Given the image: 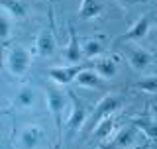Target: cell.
I'll return each instance as SVG.
<instances>
[{
    "label": "cell",
    "mask_w": 157,
    "mask_h": 149,
    "mask_svg": "<svg viewBox=\"0 0 157 149\" xmlns=\"http://www.w3.org/2000/svg\"><path fill=\"white\" fill-rule=\"evenodd\" d=\"M114 126H116V120L114 116H108L104 120H100L94 126V130H92V137L98 141H106L108 137H110V133L114 132Z\"/></svg>",
    "instance_id": "obj_15"
},
{
    "label": "cell",
    "mask_w": 157,
    "mask_h": 149,
    "mask_svg": "<svg viewBox=\"0 0 157 149\" xmlns=\"http://www.w3.org/2000/svg\"><path fill=\"white\" fill-rule=\"evenodd\" d=\"M43 139V130L36 124H28L20 132V145L24 149H37Z\"/></svg>",
    "instance_id": "obj_7"
},
{
    "label": "cell",
    "mask_w": 157,
    "mask_h": 149,
    "mask_svg": "<svg viewBox=\"0 0 157 149\" xmlns=\"http://www.w3.org/2000/svg\"><path fill=\"white\" fill-rule=\"evenodd\" d=\"M33 104H36V92H33L32 88L24 86V88H20L16 92V106L18 108L26 110V108H32Z\"/></svg>",
    "instance_id": "obj_18"
},
{
    "label": "cell",
    "mask_w": 157,
    "mask_h": 149,
    "mask_svg": "<svg viewBox=\"0 0 157 149\" xmlns=\"http://www.w3.org/2000/svg\"><path fill=\"white\" fill-rule=\"evenodd\" d=\"M86 65H81V63H73V65H57L47 69V74L57 86H67V84L75 82L77 74L82 71Z\"/></svg>",
    "instance_id": "obj_3"
},
{
    "label": "cell",
    "mask_w": 157,
    "mask_h": 149,
    "mask_svg": "<svg viewBox=\"0 0 157 149\" xmlns=\"http://www.w3.org/2000/svg\"><path fill=\"white\" fill-rule=\"evenodd\" d=\"M71 96V112H69V118H67V130L69 132H77L85 126L88 114H86V108L82 106V102L77 100V96L69 94Z\"/></svg>",
    "instance_id": "obj_5"
},
{
    "label": "cell",
    "mask_w": 157,
    "mask_h": 149,
    "mask_svg": "<svg viewBox=\"0 0 157 149\" xmlns=\"http://www.w3.org/2000/svg\"><path fill=\"white\" fill-rule=\"evenodd\" d=\"M6 67L14 77H24L32 67V53L22 45H12L6 53Z\"/></svg>",
    "instance_id": "obj_1"
},
{
    "label": "cell",
    "mask_w": 157,
    "mask_h": 149,
    "mask_svg": "<svg viewBox=\"0 0 157 149\" xmlns=\"http://www.w3.org/2000/svg\"><path fill=\"white\" fill-rule=\"evenodd\" d=\"M149 28H151V18L147 16V14H144V16L137 20L134 26L128 29L126 39H128V41H137V39L145 37L147 33H149Z\"/></svg>",
    "instance_id": "obj_12"
},
{
    "label": "cell",
    "mask_w": 157,
    "mask_h": 149,
    "mask_svg": "<svg viewBox=\"0 0 157 149\" xmlns=\"http://www.w3.org/2000/svg\"><path fill=\"white\" fill-rule=\"evenodd\" d=\"M96 73L100 74L102 78H114L116 74H118V65H116V61L114 59H110V57H102V59H98L96 61Z\"/></svg>",
    "instance_id": "obj_16"
},
{
    "label": "cell",
    "mask_w": 157,
    "mask_h": 149,
    "mask_svg": "<svg viewBox=\"0 0 157 149\" xmlns=\"http://www.w3.org/2000/svg\"><path fill=\"white\" fill-rule=\"evenodd\" d=\"M155 120H157V118H155Z\"/></svg>",
    "instance_id": "obj_23"
},
{
    "label": "cell",
    "mask_w": 157,
    "mask_h": 149,
    "mask_svg": "<svg viewBox=\"0 0 157 149\" xmlns=\"http://www.w3.org/2000/svg\"><path fill=\"white\" fill-rule=\"evenodd\" d=\"M137 133H140V130H137L136 126H128V128H124V130L118 132V136L112 139L110 147H106V149H126V147H132L137 141Z\"/></svg>",
    "instance_id": "obj_9"
},
{
    "label": "cell",
    "mask_w": 157,
    "mask_h": 149,
    "mask_svg": "<svg viewBox=\"0 0 157 149\" xmlns=\"http://www.w3.org/2000/svg\"><path fill=\"white\" fill-rule=\"evenodd\" d=\"M102 81H104V78L96 73V69H90V67H85L75 78V82L82 88H98L102 84Z\"/></svg>",
    "instance_id": "obj_11"
},
{
    "label": "cell",
    "mask_w": 157,
    "mask_h": 149,
    "mask_svg": "<svg viewBox=\"0 0 157 149\" xmlns=\"http://www.w3.org/2000/svg\"><path fill=\"white\" fill-rule=\"evenodd\" d=\"M0 8H4L6 14L14 20H24L28 14V8L22 0H0Z\"/></svg>",
    "instance_id": "obj_14"
},
{
    "label": "cell",
    "mask_w": 157,
    "mask_h": 149,
    "mask_svg": "<svg viewBox=\"0 0 157 149\" xmlns=\"http://www.w3.org/2000/svg\"><path fill=\"white\" fill-rule=\"evenodd\" d=\"M134 126L141 133H145L147 139H157V120H153V118H140V120H136Z\"/></svg>",
    "instance_id": "obj_17"
},
{
    "label": "cell",
    "mask_w": 157,
    "mask_h": 149,
    "mask_svg": "<svg viewBox=\"0 0 157 149\" xmlns=\"http://www.w3.org/2000/svg\"><path fill=\"white\" fill-rule=\"evenodd\" d=\"M67 98H69V94H65L57 86H51V88L45 90L47 108H49V112H51V116H53V120H55L59 130H61V126H63V112H65V108H67Z\"/></svg>",
    "instance_id": "obj_2"
},
{
    "label": "cell",
    "mask_w": 157,
    "mask_h": 149,
    "mask_svg": "<svg viewBox=\"0 0 157 149\" xmlns=\"http://www.w3.org/2000/svg\"><path fill=\"white\" fill-rule=\"evenodd\" d=\"M63 59H65L69 65H73V63H81V59H82V45L78 43L73 26L69 28V43H67L65 51H63Z\"/></svg>",
    "instance_id": "obj_10"
},
{
    "label": "cell",
    "mask_w": 157,
    "mask_h": 149,
    "mask_svg": "<svg viewBox=\"0 0 157 149\" xmlns=\"http://www.w3.org/2000/svg\"><path fill=\"white\" fill-rule=\"evenodd\" d=\"M118 2L126 4V6H132V4H137V2H140V0H118Z\"/></svg>",
    "instance_id": "obj_22"
},
{
    "label": "cell",
    "mask_w": 157,
    "mask_h": 149,
    "mask_svg": "<svg viewBox=\"0 0 157 149\" xmlns=\"http://www.w3.org/2000/svg\"><path fill=\"white\" fill-rule=\"evenodd\" d=\"M57 51V41L51 29H41L36 37V53L39 57H53Z\"/></svg>",
    "instance_id": "obj_6"
},
{
    "label": "cell",
    "mask_w": 157,
    "mask_h": 149,
    "mask_svg": "<svg viewBox=\"0 0 157 149\" xmlns=\"http://www.w3.org/2000/svg\"><path fill=\"white\" fill-rule=\"evenodd\" d=\"M104 4L102 0H81V8H78V18L81 20H94L102 14Z\"/></svg>",
    "instance_id": "obj_13"
},
{
    "label": "cell",
    "mask_w": 157,
    "mask_h": 149,
    "mask_svg": "<svg viewBox=\"0 0 157 149\" xmlns=\"http://www.w3.org/2000/svg\"><path fill=\"white\" fill-rule=\"evenodd\" d=\"M122 98L118 96V94H104V96L98 100V104H96V108H94V126L100 120H104V118H108V116H114V114L122 108Z\"/></svg>",
    "instance_id": "obj_4"
},
{
    "label": "cell",
    "mask_w": 157,
    "mask_h": 149,
    "mask_svg": "<svg viewBox=\"0 0 157 149\" xmlns=\"http://www.w3.org/2000/svg\"><path fill=\"white\" fill-rule=\"evenodd\" d=\"M134 88L141 92H147V94H157V77H145L141 81H137L134 84Z\"/></svg>",
    "instance_id": "obj_20"
},
{
    "label": "cell",
    "mask_w": 157,
    "mask_h": 149,
    "mask_svg": "<svg viewBox=\"0 0 157 149\" xmlns=\"http://www.w3.org/2000/svg\"><path fill=\"white\" fill-rule=\"evenodd\" d=\"M10 29H12V26H10V20L4 16V14H0V41L8 39Z\"/></svg>",
    "instance_id": "obj_21"
},
{
    "label": "cell",
    "mask_w": 157,
    "mask_h": 149,
    "mask_svg": "<svg viewBox=\"0 0 157 149\" xmlns=\"http://www.w3.org/2000/svg\"><path fill=\"white\" fill-rule=\"evenodd\" d=\"M102 51H104V47H102V43L98 39H86L82 43V57H86V59H94Z\"/></svg>",
    "instance_id": "obj_19"
},
{
    "label": "cell",
    "mask_w": 157,
    "mask_h": 149,
    "mask_svg": "<svg viewBox=\"0 0 157 149\" xmlns=\"http://www.w3.org/2000/svg\"><path fill=\"white\" fill-rule=\"evenodd\" d=\"M128 61H130V65H132L134 71L141 73L151 65L153 57H151V53L144 47H130V51H128Z\"/></svg>",
    "instance_id": "obj_8"
}]
</instances>
